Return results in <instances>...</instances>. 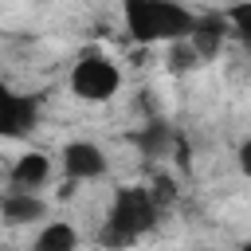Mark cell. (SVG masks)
<instances>
[{"mask_svg": "<svg viewBox=\"0 0 251 251\" xmlns=\"http://www.w3.org/2000/svg\"><path fill=\"white\" fill-rule=\"evenodd\" d=\"M192 12L173 0H126V27L137 43H173L192 31Z\"/></svg>", "mask_w": 251, "mask_h": 251, "instance_id": "1", "label": "cell"}, {"mask_svg": "<svg viewBox=\"0 0 251 251\" xmlns=\"http://www.w3.org/2000/svg\"><path fill=\"white\" fill-rule=\"evenodd\" d=\"M43 212H47V204H43L31 188H12V192L0 200V216H4L8 224H35V220H43Z\"/></svg>", "mask_w": 251, "mask_h": 251, "instance_id": "7", "label": "cell"}, {"mask_svg": "<svg viewBox=\"0 0 251 251\" xmlns=\"http://www.w3.org/2000/svg\"><path fill=\"white\" fill-rule=\"evenodd\" d=\"M227 24H231V27H235V31H239V35H243L247 43H251V0L235 4V8L227 12Z\"/></svg>", "mask_w": 251, "mask_h": 251, "instance_id": "12", "label": "cell"}, {"mask_svg": "<svg viewBox=\"0 0 251 251\" xmlns=\"http://www.w3.org/2000/svg\"><path fill=\"white\" fill-rule=\"evenodd\" d=\"M51 176V161L43 153H24L16 165H12V188H39L43 180Z\"/></svg>", "mask_w": 251, "mask_h": 251, "instance_id": "8", "label": "cell"}, {"mask_svg": "<svg viewBox=\"0 0 251 251\" xmlns=\"http://www.w3.org/2000/svg\"><path fill=\"white\" fill-rule=\"evenodd\" d=\"M224 35H227V16H216V12H208V16H196V20H192L188 43L196 47V55H200V59H212V55H220V47H224Z\"/></svg>", "mask_w": 251, "mask_h": 251, "instance_id": "6", "label": "cell"}, {"mask_svg": "<svg viewBox=\"0 0 251 251\" xmlns=\"http://www.w3.org/2000/svg\"><path fill=\"white\" fill-rule=\"evenodd\" d=\"M157 220V200L149 188H122L114 196V208H110V224L126 227L129 235H141L145 227H153Z\"/></svg>", "mask_w": 251, "mask_h": 251, "instance_id": "3", "label": "cell"}, {"mask_svg": "<svg viewBox=\"0 0 251 251\" xmlns=\"http://www.w3.org/2000/svg\"><path fill=\"white\" fill-rule=\"evenodd\" d=\"M169 141H173V133H169V126H161V122H149L145 133H137V145H141L145 157H161V153L169 149Z\"/></svg>", "mask_w": 251, "mask_h": 251, "instance_id": "10", "label": "cell"}, {"mask_svg": "<svg viewBox=\"0 0 251 251\" xmlns=\"http://www.w3.org/2000/svg\"><path fill=\"white\" fill-rule=\"evenodd\" d=\"M239 169H243V176H251V141L239 145Z\"/></svg>", "mask_w": 251, "mask_h": 251, "instance_id": "14", "label": "cell"}, {"mask_svg": "<svg viewBox=\"0 0 251 251\" xmlns=\"http://www.w3.org/2000/svg\"><path fill=\"white\" fill-rule=\"evenodd\" d=\"M169 63H173L176 71H184V67H196V63H200V55H196V47L188 43V35L169 43Z\"/></svg>", "mask_w": 251, "mask_h": 251, "instance_id": "11", "label": "cell"}, {"mask_svg": "<svg viewBox=\"0 0 251 251\" xmlns=\"http://www.w3.org/2000/svg\"><path fill=\"white\" fill-rule=\"evenodd\" d=\"M78 243V235H75V227H67V224H47L39 235H35V251H71Z\"/></svg>", "mask_w": 251, "mask_h": 251, "instance_id": "9", "label": "cell"}, {"mask_svg": "<svg viewBox=\"0 0 251 251\" xmlns=\"http://www.w3.org/2000/svg\"><path fill=\"white\" fill-rule=\"evenodd\" d=\"M31 122H35V102L24 94H12L0 82V137H20L31 129Z\"/></svg>", "mask_w": 251, "mask_h": 251, "instance_id": "5", "label": "cell"}, {"mask_svg": "<svg viewBox=\"0 0 251 251\" xmlns=\"http://www.w3.org/2000/svg\"><path fill=\"white\" fill-rule=\"evenodd\" d=\"M118 86H122V75L106 55H82L71 71V90L82 102H106L118 94Z\"/></svg>", "mask_w": 251, "mask_h": 251, "instance_id": "2", "label": "cell"}, {"mask_svg": "<svg viewBox=\"0 0 251 251\" xmlns=\"http://www.w3.org/2000/svg\"><path fill=\"white\" fill-rule=\"evenodd\" d=\"M149 192H153V200H157V204H169V200H173V180H169V176H161V180H153V188H149Z\"/></svg>", "mask_w": 251, "mask_h": 251, "instance_id": "13", "label": "cell"}, {"mask_svg": "<svg viewBox=\"0 0 251 251\" xmlns=\"http://www.w3.org/2000/svg\"><path fill=\"white\" fill-rule=\"evenodd\" d=\"M63 169L71 180H94L106 173V153L94 141H71L63 149Z\"/></svg>", "mask_w": 251, "mask_h": 251, "instance_id": "4", "label": "cell"}]
</instances>
